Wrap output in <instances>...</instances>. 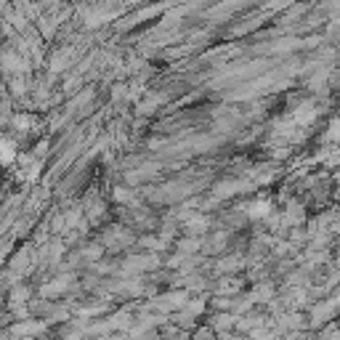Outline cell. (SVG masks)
Instances as JSON below:
<instances>
[{
    "label": "cell",
    "mask_w": 340,
    "mask_h": 340,
    "mask_svg": "<svg viewBox=\"0 0 340 340\" xmlns=\"http://www.w3.org/2000/svg\"><path fill=\"white\" fill-rule=\"evenodd\" d=\"M330 136H332V138H340V120H335V122H332V131H330Z\"/></svg>",
    "instance_id": "cell-1"
}]
</instances>
